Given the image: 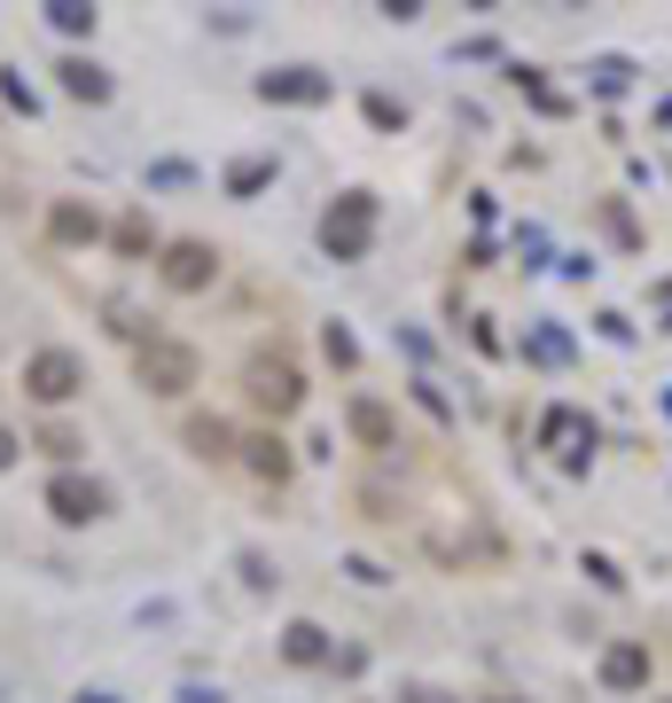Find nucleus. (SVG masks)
<instances>
[{
	"instance_id": "f03ea898",
	"label": "nucleus",
	"mask_w": 672,
	"mask_h": 703,
	"mask_svg": "<svg viewBox=\"0 0 672 703\" xmlns=\"http://www.w3.org/2000/svg\"><path fill=\"white\" fill-rule=\"evenodd\" d=\"M24 383H32V399H47V407H55V399H71L78 383H87V368H78L71 352H40V360H32V376H24Z\"/></svg>"
},
{
	"instance_id": "423d86ee",
	"label": "nucleus",
	"mask_w": 672,
	"mask_h": 703,
	"mask_svg": "<svg viewBox=\"0 0 672 703\" xmlns=\"http://www.w3.org/2000/svg\"><path fill=\"white\" fill-rule=\"evenodd\" d=\"M95 508H102V493H95V485H55V516H71V523H78V516H95Z\"/></svg>"
},
{
	"instance_id": "f257e3e1",
	"label": "nucleus",
	"mask_w": 672,
	"mask_h": 703,
	"mask_svg": "<svg viewBox=\"0 0 672 703\" xmlns=\"http://www.w3.org/2000/svg\"><path fill=\"white\" fill-rule=\"evenodd\" d=\"M141 383H149V391H188V383H196V352L173 344V336L141 344Z\"/></svg>"
},
{
	"instance_id": "39448f33",
	"label": "nucleus",
	"mask_w": 672,
	"mask_h": 703,
	"mask_svg": "<svg viewBox=\"0 0 672 703\" xmlns=\"http://www.w3.org/2000/svg\"><path fill=\"white\" fill-rule=\"evenodd\" d=\"M188 446H196L204 462H235V430H227L219 414H188Z\"/></svg>"
},
{
	"instance_id": "20e7f679",
	"label": "nucleus",
	"mask_w": 672,
	"mask_h": 703,
	"mask_svg": "<svg viewBox=\"0 0 672 703\" xmlns=\"http://www.w3.org/2000/svg\"><path fill=\"white\" fill-rule=\"evenodd\" d=\"M164 282H173V290H204L212 282V250L204 242H181L173 258H164Z\"/></svg>"
},
{
	"instance_id": "0eeeda50",
	"label": "nucleus",
	"mask_w": 672,
	"mask_h": 703,
	"mask_svg": "<svg viewBox=\"0 0 672 703\" xmlns=\"http://www.w3.org/2000/svg\"><path fill=\"white\" fill-rule=\"evenodd\" d=\"M360 437H368V446H383V437H391V422H383V407H360Z\"/></svg>"
},
{
	"instance_id": "7ed1b4c3",
	"label": "nucleus",
	"mask_w": 672,
	"mask_h": 703,
	"mask_svg": "<svg viewBox=\"0 0 672 703\" xmlns=\"http://www.w3.org/2000/svg\"><path fill=\"white\" fill-rule=\"evenodd\" d=\"M250 376H259V383H250V391H259V407H274V414L297 407V368H290V360H259Z\"/></svg>"
}]
</instances>
